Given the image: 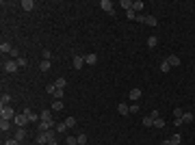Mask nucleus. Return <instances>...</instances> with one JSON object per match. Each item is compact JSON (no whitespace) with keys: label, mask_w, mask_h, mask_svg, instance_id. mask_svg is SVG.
Masks as SVG:
<instances>
[{"label":"nucleus","mask_w":195,"mask_h":145,"mask_svg":"<svg viewBox=\"0 0 195 145\" xmlns=\"http://www.w3.org/2000/svg\"><path fill=\"white\" fill-rule=\"evenodd\" d=\"M17 67H20V65H17L15 59H7V61L2 63V69L7 71V74H13V71H17Z\"/></svg>","instance_id":"f257e3e1"},{"label":"nucleus","mask_w":195,"mask_h":145,"mask_svg":"<svg viewBox=\"0 0 195 145\" xmlns=\"http://www.w3.org/2000/svg\"><path fill=\"white\" fill-rule=\"evenodd\" d=\"M13 121H15L20 128H24L26 124H31V119H28V115H26V113H17V115L13 117Z\"/></svg>","instance_id":"f03ea898"},{"label":"nucleus","mask_w":195,"mask_h":145,"mask_svg":"<svg viewBox=\"0 0 195 145\" xmlns=\"http://www.w3.org/2000/svg\"><path fill=\"white\" fill-rule=\"evenodd\" d=\"M15 115H17V113H15L11 106H0V117H2V119H9V121H11Z\"/></svg>","instance_id":"7ed1b4c3"},{"label":"nucleus","mask_w":195,"mask_h":145,"mask_svg":"<svg viewBox=\"0 0 195 145\" xmlns=\"http://www.w3.org/2000/svg\"><path fill=\"white\" fill-rule=\"evenodd\" d=\"M57 126V121L52 119V121H39V132H48V130H52Z\"/></svg>","instance_id":"20e7f679"},{"label":"nucleus","mask_w":195,"mask_h":145,"mask_svg":"<svg viewBox=\"0 0 195 145\" xmlns=\"http://www.w3.org/2000/svg\"><path fill=\"white\" fill-rule=\"evenodd\" d=\"M165 61H167L169 65H171V67H178V65H180V59H178L176 54H169V56H167Z\"/></svg>","instance_id":"39448f33"},{"label":"nucleus","mask_w":195,"mask_h":145,"mask_svg":"<svg viewBox=\"0 0 195 145\" xmlns=\"http://www.w3.org/2000/svg\"><path fill=\"white\" fill-rule=\"evenodd\" d=\"M100 7L106 11V13H113L115 9H113V2H111V0H102V2H100Z\"/></svg>","instance_id":"423d86ee"},{"label":"nucleus","mask_w":195,"mask_h":145,"mask_svg":"<svg viewBox=\"0 0 195 145\" xmlns=\"http://www.w3.org/2000/svg\"><path fill=\"white\" fill-rule=\"evenodd\" d=\"M143 24H148V26H156L158 22H156L154 15H145V17H143Z\"/></svg>","instance_id":"0eeeda50"},{"label":"nucleus","mask_w":195,"mask_h":145,"mask_svg":"<svg viewBox=\"0 0 195 145\" xmlns=\"http://www.w3.org/2000/svg\"><path fill=\"white\" fill-rule=\"evenodd\" d=\"M83 65H85V56H78V54H76V56H74V69H80Z\"/></svg>","instance_id":"6e6552de"},{"label":"nucleus","mask_w":195,"mask_h":145,"mask_svg":"<svg viewBox=\"0 0 195 145\" xmlns=\"http://www.w3.org/2000/svg\"><path fill=\"white\" fill-rule=\"evenodd\" d=\"M37 143L39 145H48V132H39L37 134Z\"/></svg>","instance_id":"1a4fd4ad"},{"label":"nucleus","mask_w":195,"mask_h":145,"mask_svg":"<svg viewBox=\"0 0 195 145\" xmlns=\"http://www.w3.org/2000/svg\"><path fill=\"white\" fill-rule=\"evenodd\" d=\"M15 139L22 143L24 139H26V130H24V128H17V130H15Z\"/></svg>","instance_id":"9d476101"},{"label":"nucleus","mask_w":195,"mask_h":145,"mask_svg":"<svg viewBox=\"0 0 195 145\" xmlns=\"http://www.w3.org/2000/svg\"><path fill=\"white\" fill-rule=\"evenodd\" d=\"M11 50H13V48H11V43H7V41H2V43H0V52H2V54H11Z\"/></svg>","instance_id":"9b49d317"},{"label":"nucleus","mask_w":195,"mask_h":145,"mask_svg":"<svg viewBox=\"0 0 195 145\" xmlns=\"http://www.w3.org/2000/svg\"><path fill=\"white\" fill-rule=\"evenodd\" d=\"M22 9H24V11H33V9H35V2H33V0H24V2H22Z\"/></svg>","instance_id":"f8f14e48"},{"label":"nucleus","mask_w":195,"mask_h":145,"mask_svg":"<svg viewBox=\"0 0 195 145\" xmlns=\"http://www.w3.org/2000/svg\"><path fill=\"white\" fill-rule=\"evenodd\" d=\"M117 113H119V115H128V113H130V106H126L124 102H121V104L117 106Z\"/></svg>","instance_id":"ddd939ff"},{"label":"nucleus","mask_w":195,"mask_h":145,"mask_svg":"<svg viewBox=\"0 0 195 145\" xmlns=\"http://www.w3.org/2000/svg\"><path fill=\"white\" fill-rule=\"evenodd\" d=\"M39 117H41V121H52V113L50 111H41Z\"/></svg>","instance_id":"4468645a"},{"label":"nucleus","mask_w":195,"mask_h":145,"mask_svg":"<svg viewBox=\"0 0 195 145\" xmlns=\"http://www.w3.org/2000/svg\"><path fill=\"white\" fill-rule=\"evenodd\" d=\"M9 128H11V121H9V119H0V130L7 132Z\"/></svg>","instance_id":"2eb2a0df"},{"label":"nucleus","mask_w":195,"mask_h":145,"mask_svg":"<svg viewBox=\"0 0 195 145\" xmlns=\"http://www.w3.org/2000/svg\"><path fill=\"white\" fill-rule=\"evenodd\" d=\"M139 98H141V89H132V91H130V100L137 102Z\"/></svg>","instance_id":"dca6fc26"},{"label":"nucleus","mask_w":195,"mask_h":145,"mask_svg":"<svg viewBox=\"0 0 195 145\" xmlns=\"http://www.w3.org/2000/svg\"><path fill=\"white\" fill-rule=\"evenodd\" d=\"M9 102H11V95L2 93V98H0V106H9Z\"/></svg>","instance_id":"f3484780"},{"label":"nucleus","mask_w":195,"mask_h":145,"mask_svg":"<svg viewBox=\"0 0 195 145\" xmlns=\"http://www.w3.org/2000/svg\"><path fill=\"white\" fill-rule=\"evenodd\" d=\"M85 63H89V65H95V63H98V56H95V54H87V56H85Z\"/></svg>","instance_id":"a211bd4d"},{"label":"nucleus","mask_w":195,"mask_h":145,"mask_svg":"<svg viewBox=\"0 0 195 145\" xmlns=\"http://www.w3.org/2000/svg\"><path fill=\"white\" fill-rule=\"evenodd\" d=\"M143 126H145V128H152V126H154V119H152L150 115H148V117H143Z\"/></svg>","instance_id":"6ab92c4d"},{"label":"nucleus","mask_w":195,"mask_h":145,"mask_svg":"<svg viewBox=\"0 0 195 145\" xmlns=\"http://www.w3.org/2000/svg\"><path fill=\"white\" fill-rule=\"evenodd\" d=\"M169 141H171V145H180V143H182V136H180V134L176 132V134H174L171 139H169Z\"/></svg>","instance_id":"aec40b11"},{"label":"nucleus","mask_w":195,"mask_h":145,"mask_svg":"<svg viewBox=\"0 0 195 145\" xmlns=\"http://www.w3.org/2000/svg\"><path fill=\"white\" fill-rule=\"evenodd\" d=\"M65 85H67V80H65V78H57V82H54V87H57V89H65Z\"/></svg>","instance_id":"412c9836"},{"label":"nucleus","mask_w":195,"mask_h":145,"mask_svg":"<svg viewBox=\"0 0 195 145\" xmlns=\"http://www.w3.org/2000/svg\"><path fill=\"white\" fill-rule=\"evenodd\" d=\"M182 121H184V124H191V121H193V113H186V111H184V115H182Z\"/></svg>","instance_id":"4be33fe9"},{"label":"nucleus","mask_w":195,"mask_h":145,"mask_svg":"<svg viewBox=\"0 0 195 145\" xmlns=\"http://www.w3.org/2000/svg\"><path fill=\"white\" fill-rule=\"evenodd\" d=\"M65 145H78V136H67L65 139Z\"/></svg>","instance_id":"5701e85b"},{"label":"nucleus","mask_w":195,"mask_h":145,"mask_svg":"<svg viewBox=\"0 0 195 145\" xmlns=\"http://www.w3.org/2000/svg\"><path fill=\"white\" fill-rule=\"evenodd\" d=\"M65 126H67V128H74V126H76V117H67V119H65Z\"/></svg>","instance_id":"b1692460"},{"label":"nucleus","mask_w":195,"mask_h":145,"mask_svg":"<svg viewBox=\"0 0 195 145\" xmlns=\"http://www.w3.org/2000/svg\"><path fill=\"white\" fill-rule=\"evenodd\" d=\"M132 5H134L132 0H121V7H124L126 11H130V9H132Z\"/></svg>","instance_id":"393cba45"},{"label":"nucleus","mask_w":195,"mask_h":145,"mask_svg":"<svg viewBox=\"0 0 195 145\" xmlns=\"http://www.w3.org/2000/svg\"><path fill=\"white\" fill-rule=\"evenodd\" d=\"M52 111H63V102L61 100H54L52 102Z\"/></svg>","instance_id":"a878e982"},{"label":"nucleus","mask_w":195,"mask_h":145,"mask_svg":"<svg viewBox=\"0 0 195 145\" xmlns=\"http://www.w3.org/2000/svg\"><path fill=\"white\" fill-rule=\"evenodd\" d=\"M39 69L41 71H48V69H50V61H41L39 63Z\"/></svg>","instance_id":"bb28decb"},{"label":"nucleus","mask_w":195,"mask_h":145,"mask_svg":"<svg viewBox=\"0 0 195 145\" xmlns=\"http://www.w3.org/2000/svg\"><path fill=\"white\" fill-rule=\"evenodd\" d=\"M169 69H171V65H169L167 61H163V63H160V71H163V74H167Z\"/></svg>","instance_id":"cd10ccee"},{"label":"nucleus","mask_w":195,"mask_h":145,"mask_svg":"<svg viewBox=\"0 0 195 145\" xmlns=\"http://www.w3.org/2000/svg\"><path fill=\"white\" fill-rule=\"evenodd\" d=\"M126 17H128V20H137L139 15H137V11H134V9H130V11H126Z\"/></svg>","instance_id":"c85d7f7f"},{"label":"nucleus","mask_w":195,"mask_h":145,"mask_svg":"<svg viewBox=\"0 0 195 145\" xmlns=\"http://www.w3.org/2000/svg\"><path fill=\"white\" fill-rule=\"evenodd\" d=\"M156 43H158V39H156L154 35H152V37H148V45H150V48H156Z\"/></svg>","instance_id":"c756f323"},{"label":"nucleus","mask_w":195,"mask_h":145,"mask_svg":"<svg viewBox=\"0 0 195 145\" xmlns=\"http://www.w3.org/2000/svg\"><path fill=\"white\" fill-rule=\"evenodd\" d=\"M54 130H57V132H65V130H67V126H65V121H61V124H57V126H54Z\"/></svg>","instance_id":"7c9ffc66"},{"label":"nucleus","mask_w":195,"mask_h":145,"mask_svg":"<svg viewBox=\"0 0 195 145\" xmlns=\"http://www.w3.org/2000/svg\"><path fill=\"white\" fill-rule=\"evenodd\" d=\"M163 126H165V119H163V117L154 119V128H163Z\"/></svg>","instance_id":"2f4dec72"},{"label":"nucleus","mask_w":195,"mask_h":145,"mask_svg":"<svg viewBox=\"0 0 195 145\" xmlns=\"http://www.w3.org/2000/svg\"><path fill=\"white\" fill-rule=\"evenodd\" d=\"M24 113L28 115V119H31V121H37V115H35V113H33L31 108H26V111H24Z\"/></svg>","instance_id":"473e14b6"},{"label":"nucleus","mask_w":195,"mask_h":145,"mask_svg":"<svg viewBox=\"0 0 195 145\" xmlns=\"http://www.w3.org/2000/svg\"><path fill=\"white\" fill-rule=\"evenodd\" d=\"M132 9H134V11H143V2H141V0H137V2L132 5Z\"/></svg>","instance_id":"72a5a7b5"},{"label":"nucleus","mask_w":195,"mask_h":145,"mask_svg":"<svg viewBox=\"0 0 195 145\" xmlns=\"http://www.w3.org/2000/svg\"><path fill=\"white\" fill-rule=\"evenodd\" d=\"M78 145H87V134H78Z\"/></svg>","instance_id":"f704fd0d"},{"label":"nucleus","mask_w":195,"mask_h":145,"mask_svg":"<svg viewBox=\"0 0 195 145\" xmlns=\"http://www.w3.org/2000/svg\"><path fill=\"white\" fill-rule=\"evenodd\" d=\"M15 61H17V65H20V67H26V65H28V61H26V59H22V56H20V59H15Z\"/></svg>","instance_id":"c9c22d12"},{"label":"nucleus","mask_w":195,"mask_h":145,"mask_svg":"<svg viewBox=\"0 0 195 145\" xmlns=\"http://www.w3.org/2000/svg\"><path fill=\"white\" fill-rule=\"evenodd\" d=\"M182 115H184V111H182V108H176V111H174V117H176V119H180Z\"/></svg>","instance_id":"e433bc0d"},{"label":"nucleus","mask_w":195,"mask_h":145,"mask_svg":"<svg viewBox=\"0 0 195 145\" xmlns=\"http://www.w3.org/2000/svg\"><path fill=\"white\" fill-rule=\"evenodd\" d=\"M61 98H63V89H57L54 91V100H61Z\"/></svg>","instance_id":"4c0bfd02"},{"label":"nucleus","mask_w":195,"mask_h":145,"mask_svg":"<svg viewBox=\"0 0 195 145\" xmlns=\"http://www.w3.org/2000/svg\"><path fill=\"white\" fill-rule=\"evenodd\" d=\"M5 145H20V141L17 139H9V141H5Z\"/></svg>","instance_id":"58836bf2"},{"label":"nucleus","mask_w":195,"mask_h":145,"mask_svg":"<svg viewBox=\"0 0 195 145\" xmlns=\"http://www.w3.org/2000/svg\"><path fill=\"white\" fill-rule=\"evenodd\" d=\"M41 56H43V61H50V56H52V54H50V50H43V54H41Z\"/></svg>","instance_id":"ea45409f"},{"label":"nucleus","mask_w":195,"mask_h":145,"mask_svg":"<svg viewBox=\"0 0 195 145\" xmlns=\"http://www.w3.org/2000/svg\"><path fill=\"white\" fill-rule=\"evenodd\" d=\"M46 91H48V93H52V95H54V91H57V87H54V85H48V87H46Z\"/></svg>","instance_id":"a19ab883"},{"label":"nucleus","mask_w":195,"mask_h":145,"mask_svg":"<svg viewBox=\"0 0 195 145\" xmlns=\"http://www.w3.org/2000/svg\"><path fill=\"white\" fill-rule=\"evenodd\" d=\"M11 56H15V59H20V52H17V48H13V50H11Z\"/></svg>","instance_id":"79ce46f5"},{"label":"nucleus","mask_w":195,"mask_h":145,"mask_svg":"<svg viewBox=\"0 0 195 145\" xmlns=\"http://www.w3.org/2000/svg\"><path fill=\"white\" fill-rule=\"evenodd\" d=\"M150 117H152V119H158L160 115H158V111H152V113H150Z\"/></svg>","instance_id":"37998d69"},{"label":"nucleus","mask_w":195,"mask_h":145,"mask_svg":"<svg viewBox=\"0 0 195 145\" xmlns=\"http://www.w3.org/2000/svg\"><path fill=\"white\" fill-rule=\"evenodd\" d=\"M160 145H171V141H169V139H167V141H163Z\"/></svg>","instance_id":"c03bdc74"}]
</instances>
